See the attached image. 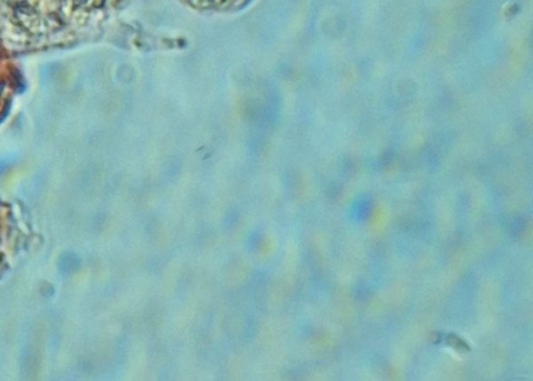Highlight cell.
I'll return each instance as SVG.
<instances>
[{"instance_id": "cell-1", "label": "cell", "mask_w": 533, "mask_h": 381, "mask_svg": "<svg viewBox=\"0 0 533 381\" xmlns=\"http://www.w3.org/2000/svg\"><path fill=\"white\" fill-rule=\"evenodd\" d=\"M181 3L198 11L228 12L239 10L250 0H181Z\"/></svg>"}]
</instances>
